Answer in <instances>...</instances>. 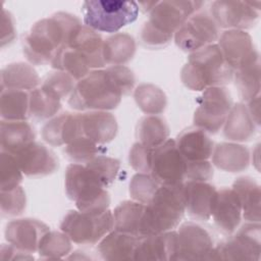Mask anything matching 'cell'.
I'll return each mask as SVG.
<instances>
[{
    "label": "cell",
    "instance_id": "1",
    "mask_svg": "<svg viewBox=\"0 0 261 261\" xmlns=\"http://www.w3.org/2000/svg\"><path fill=\"white\" fill-rule=\"evenodd\" d=\"M81 25L79 17L63 11L38 20L23 37L24 56L35 65L51 63Z\"/></svg>",
    "mask_w": 261,
    "mask_h": 261
},
{
    "label": "cell",
    "instance_id": "2",
    "mask_svg": "<svg viewBox=\"0 0 261 261\" xmlns=\"http://www.w3.org/2000/svg\"><path fill=\"white\" fill-rule=\"evenodd\" d=\"M112 66L92 70L82 80L77 81L69 95L68 104L71 108L81 111L115 109L125 89L120 83Z\"/></svg>",
    "mask_w": 261,
    "mask_h": 261
},
{
    "label": "cell",
    "instance_id": "3",
    "mask_svg": "<svg viewBox=\"0 0 261 261\" xmlns=\"http://www.w3.org/2000/svg\"><path fill=\"white\" fill-rule=\"evenodd\" d=\"M204 4L202 1H157L141 30L142 43L152 49L167 46L184 22Z\"/></svg>",
    "mask_w": 261,
    "mask_h": 261
},
{
    "label": "cell",
    "instance_id": "4",
    "mask_svg": "<svg viewBox=\"0 0 261 261\" xmlns=\"http://www.w3.org/2000/svg\"><path fill=\"white\" fill-rule=\"evenodd\" d=\"M233 69L226 63L217 44L190 53L180 72L182 84L192 91L224 87L233 79Z\"/></svg>",
    "mask_w": 261,
    "mask_h": 261
},
{
    "label": "cell",
    "instance_id": "5",
    "mask_svg": "<svg viewBox=\"0 0 261 261\" xmlns=\"http://www.w3.org/2000/svg\"><path fill=\"white\" fill-rule=\"evenodd\" d=\"M186 212L184 182L160 185L151 201L145 205L140 237H148L175 228Z\"/></svg>",
    "mask_w": 261,
    "mask_h": 261
},
{
    "label": "cell",
    "instance_id": "6",
    "mask_svg": "<svg viewBox=\"0 0 261 261\" xmlns=\"http://www.w3.org/2000/svg\"><path fill=\"white\" fill-rule=\"evenodd\" d=\"M65 192L77 210L102 212L108 210L110 197L99 178L85 165L71 163L65 171Z\"/></svg>",
    "mask_w": 261,
    "mask_h": 261
},
{
    "label": "cell",
    "instance_id": "7",
    "mask_svg": "<svg viewBox=\"0 0 261 261\" xmlns=\"http://www.w3.org/2000/svg\"><path fill=\"white\" fill-rule=\"evenodd\" d=\"M140 8L136 1L89 0L82 6L85 25L96 31L114 34L134 22Z\"/></svg>",
    "mask_w": 261,
    "mask_h": 261
},
{
    "label": "cell",
    "instance_id": "8",
    "mask_svg": "<svg viewBox=\"0 0 261 261\" xmlns=\"http://www.w3.org/2000/svg\"><path fill=\"white\" fill-rule=\"evenodd\" d=\"M60 229L71 242L79 245H95L113 229V213L70 210L62 219Z\"/></svg>",
    "mask_w": 261,
    "mask_h": 261
},
{
    "label": "cell",
    "instance_id": "9",
    "mask_svg": "<svg viewBox=\"0 0 261 261\" xmlns=\"http://www.w3.org/2000/svg\"><path fill=\"white\" fill-rule=\"evenodd\" d=\"M259 222L244 224L230 239L213 247L208 260L258 261L261 254Z\"/></svg>",
    "mask_w": 261,
    "mask_h": 261
},
{
    "label": "cell",
    "instance_id": "10",
    "mask_svg": "<svg viewBox=\"0 0 261 261\" xmlns=\"http://www.w3.org/2000/svg\"><path fill=\"white\" fill-rule=\"evenodd\" d=\"M231 107V96L225 87H210L198 99L194 125L207 134H216L223 126Z\"/></svg>",
    "mask_w": 261,
    "mask_h": 261
},
{
    "label": "cell",
    "instance_id": "11",
    "mask_svg": "<svg viewBox=\"0 0 261 261\" xmlns=\"http://www.w3.org/2000/svg\"><path fill=\"white\" fill-rule=\"evenodd\" d=\"M218 38L219 28L211 14L199 10L191 15L174 34L176 46L189 53L214 44Z\"/></svg>",
    "mask_w": 261,
    "mask_h": 261
},
{
    "label": "cell",
    "instance_id": "12",
    "mask_svg": "<svg viewBox=\"0 0 261 261\" xmlns=\"http://www.w3.org/2000/svg\"><path fill=\"white\" fill-rule=\"evenodd\" d=\"M186 170L187 160L179 153L175 140L168 139L154 148L150 174L161 185L185 182Z\"/></svg>",
    "mask_w": 261,
    "mask_h": 261
},
{
    "label": "cell",
    "instance_id": "13",
    "mask_svg": "<svg viewBox=\"0 0 261 261\" xmlns=\"http://www.w3.org/2000/svg\"><path fill=\"white\" fill-rule=\"evenodd\" d=\"M175 260H208L213 249L210 233L195 222H185L176 230Z\"/></svg>",
    "mask_w": 261,
    "mask_h": 261
},
{
    "label": "cell",
    "instance_id": "14",
    "mask_svg": "<svg viewBox=\"0 0 261 261\" xmlns=\"http://www.w3.org/2000/svg\"><path fill=\"white\" fill-rule=\"evenodd\" d=\"M210 14L218 28L245 31L255 25L259 11L249 1L217 0L212 2Z\"/></svg>",
    "mask_w": 261,
    "mask_h": 261
},
{
    "label": "cell",
    "instance_id": "15",
    "mask_svg": "<svg viewBox=\"0 0 261 261\" xmlns=\"http://www.w3.org/2000/svg\"><path fill=\"white\" fill-rule=\"evenodd\" d=\"M226 63L234 70L243 65L260 59L251 36L241 30L224 31L217 43Z\"/></svg>",
    "mask_w": 261,
    "mask_h": 261
},
{
    "label": "cell",
    "instance_id": "16",
    "mask_svg": "<svg viewBox=\"0 0 261 261\" xmlns=\"http://www.w3.org/2000/svg\"><path fill=\"white\" fill-rule=\"evenodd\" d=\"M49 230V226L38 219L19 218L7 223L5 239L17 249L34 254L38 252L41 240Z\"/></svg>",
    "mask_w": 261,
    "mask_h": 261
},
{
    "label": "cell",
    "instance_id": "17",
    "mask_svg": "<svg viewBox=\"0 0 261 261\" xmlns=\"http://www.w3.org/2000/svg\"><path fill=\"white\" fill-rule=\"evenodd\" d=\"M14 156L22 173L27 176H46L53 173L59 166L54 152L37 142H33Z\"/></svg>",
    "mask_w": 261,
    "mask_h": 261
},
{
    "label": "cell",
    "instance_id": "18",
    "mask_svg": "<svg viewBox=\"0 0 261 261\" xmlns=\"http://www.w3.org/2000/svg\"><path fill=\"white\" fill-rule=\"evenodd\" d=\"M185 206L188 214L199 220L212 217L217 190L208 181L187 180L184 182Z\"/></svg>",
    "mask_w": 261,
    "mask_h": 261
},
{
    "label": "cell",
    "instance_id": "19",
    "mask_svg": "<svg viewBox=\"0 0 261 261\" xmlns=\"http://www.w3.org/2000/svg\"><path fill=\"white\" fill-rule=\"evenodd\" d=\"M81 137L105 145L111 142L118 129L116 118L108 111L92 110L84 113H77Z\"/></svg>",
    "mask_w": 261,
    "mask_h": 261
},
{
    "label": "cell",
    "instance_id": "20",
    "mask_svg": "<svg viewBox=\"0 0 261 261\" xmlns=\"http://www.w3.org/2000/svg\"><path fill=\"white\" fill-rule=\"evenodd\" d=\"M176 231L169 230L141 238L134 260L169 261L175 260Z\"/></svg>",
    "mask_w": 261,
    "mask_h": 261
},
{
    "label": "cell",
    "instance_id": "21",
    "mask_svg": "<svg viewBox=\"0 0 261 261\" xmlns=\"http://www.w3.org/2000/svg\"><path fill=\"white\" fill-rule=\"evenodd\" d=\"M215 225L224 233H232L242 219V207L232 189L217 191L216 201L212 212Z\"/></svg>",
    "mask_w": 261,
    "mask_h": 261
},
{
    "label": "cell",
    "instance_id": "22",
    "mask_svg": "<svg viewBox=\"0 0 261 261\" xmlns=\"http://www.w3.org/2000/svg\"><path fill=\"white\" fill-rule=\"evenodd\" d=\"M43 140L55 147L67 145L81 137L77 113L64 112L52 117L42 128Z\"/></svg>",
    "mask_w": 261,
    "mask_h": 261
},
{
    "label": "cell",
    "instance_id": "23",
    "mask_svg": "<svg viewBox=\"0 0 261 261\" xmlns=\"http://www.w3.org/2000/svg\"><path fill=\"white\" fill-rule=\"evenodd\" d=\"M103 43L101 35L82 24L71 36L66 46H69L80 52L89 62L91 68L101 69L106 64L103 59Z\"/></svg>",
    "mask_w": 261,
    "mask_h": 261
},
{
    "label": "cell",
    "instance_id": "24",
    "mask_svg": "<svg viewBox=\"0 0 261 261\" xmlns=\"http://www.w3.org/2000/svg\"><path fill=\"white\" fill-rule=\"evenodd\" d=\"M179 153L187 161H205L212 156L214 144L206 132L198 128H188L175 140Z\"/></svg>",
    "mask_w": 261,
    "mask_h": 261
},
{
    "label": "cell",
    "instance_id": "25",
    "mask_svg": "<svg viewBox=\"0 0 261 261\" xmlns=\"http://www.w3.org/2000/svg\"><path fill=\"white\" fill-rule=\"evenodd\" d=\"M141 238L112 229L99 243L98 253L104 260H134Z\"/></svg>",
    "mask_w": 261,
    "mask_h": 261
},
{
    "label": "cell",
    "instance_id": "26",
    "mask_svg": "<svg viewBox=\"0 0 261 261\" xmlns=\"http://www.w3.org/2000/svg\"><path fill=\"white\" fill-rule=\"evenodd\" d=\"M242 207V216L248 222H260L261 190L259 184L250 176L237 178L232 188Z\"/></svg>",
    "mask_w": 261,
    "mask_h": 261
},
{
    "label": "cell",
    "instance_id": "27",
    "mask_svg": "<svg viewBox=\"0 0 261 261\" xmlns=\"http://www.w3.org/2000/svg\"><path fill=\"white\" fill-rule=\"evenodd\" d=\"M36 134L32 125L27 121L1 120L0 123V146L1 151L16 154L33 142Z\"/></svg>",
    "mask_w": 261,
    "mask_h": 261
},
{
    "label": "cell",
    "instance_id": "28",
    "mask_svg": "<svg viewBox=\"0 0 261 261\" xmlns=\"http://www.w3.org/2000/svg\"><path fill=\"white\" fill-rule=\"evenodd\" d=\"M212 163L218 169L227 172H240L248 168L249 150L238 143L217 144L212 153Z\"/></svg>",
    "mask_w": 261,
    "mask_h": 261
},
{
    "label": "cell",
    "instance_id": "29",
    "mask_svg": "<svg viewBox=\"0 0 261 261\" xmlns=\"http://www.w3.org/2000/svg\"><path fill=\"white\" fill-rule=\"evenodd\" d=\"M1 90H20L31 92L40 85L36 69L24 62L7 64L0 72Z\"/></svg>",
    "mask_w": 261,
    "mask_h": 261
},
{
    "label": "cell",
    "instance_id": "30",
    "mask_svg": "<svg viewBox=\"0 0 261 261\" xmlns=\"http://www.w3.org/2000/svg\"><path fill=\"white\" fill-rule=\"evenodd\" d=\"M256 124L253 121L248 108L243 103L232 105L223 124V135L233 142H247L253 138L256 132Z\"/></svg>",
    "mask_w": 261,
    "mask_h": 261
},
{
    "label": "cell",
    "instance_id": "31",
    "mask_svg": "<svg viewBox=\"0 0 261 261\" xmlns=\"http://www.w3.org/2000/svg\"><path fill=\"white\" fill-rule=\"evenodd\" d=\"M136 53V41L126 33H116L104 40L103 59L106 65H124Z\"/></svg>",
    "mask_w": 261,
    "mask_h": 261
},
{
    "label": "cell",
    "instance_id": "32",
    "mask_svg": "<svg viewBox=\"0 0 261 261\" xmlns=\"http://www.w3.org/2000/svg\"><path fill=\"white\" fill-rule=\"evenodd\" d=\"M1 120L23 121L30 117V92L20 90H1Z\"/></svg>",
    "mask_w": 261,
    "mask_h": 261
},
{
    "label": "cell",
    "instance_id": "33",
    "mask_svg": "<svg viewBox=\"0 0 261 261\" xmlns=\"http://www.w3.org/2000/svg\"><path fill=\"white\" fill-rule=\"evenodd\" d=\"M145 204L135 200L123 201L115 207L113 213V229L140 237V225Z\"/></svg>",
    "mask_w": 261,
    "mask_h": 261
},
{
    "label": "cell",
    "instance_id": "34",
    "mask_svg": "<svg viewBox=\"0 0 261 261\" xmlns=\"http://www.w3.org/2000/svg\"><path fill=\"white\" fill-rule=\"evenodd\" d=\"M169 127L165 119L158 115H146L137 125L139 143L148 147H158L168 140Z\"/></svg>",
    "mask_w": 261,
    "mask_h": 261
},
{
    "label": "cell",
    "instance_id": "35",
    "mask_svg": "<svg viewBox=\"0 0 261 261\" xmlns=\"http://www.w3.org/2000/svg\"><path fill=\"white\" fill-rule=\"evenodd\" d=\"M236 86L241 98L249 102L260 93V59L238 68L233 72Z\"/></svg>",
    "mask_w": 261,
    "mask_h": 261
},
{
    "label": "cell",
    "instance_id": "36",
    "mask_svg": "<svg viewBox=\"0 0 261 261\" xmlns=\"http://www.w3.org/2000/svg\"><path fill=\"white\" fill-rule=\"evenodd\" d=\"M138 107L148 115L162 113L167 105L166 95L162 89L153 84H141L134 91Z\"/></svg>",
    "mask_w": 261,
    "mask_h": 261
},
{
    "label": "cell",
    "instance_id": "37",
    "mask_svg": "<svg viewBox=\"0 0 261 261\" xmlns=\"http://www.w3.org/2000/svg\"><path fill=\"white\" fill-rule=\"evenodd\" d=\"M61 109V101L41 87L30 92V116L38 119H51Z\"/></svg>",
    "mask_w": 261,
    "mask_h": 261
},
{
    "label": "cell",
    "instance_id": "38",
    "mask_svg": "<svg viewBox=\"0 0 261 261\" xmlns=\"http://www.w3.org/2000/svg\"><path fill=\"white\" fill-rule=\"evenodd\" d=\"M71 240L66 233L56 230H49L41 240L38 254L41 259H61L71 251Z\"/></svg>",
    "mask_w": 261,
    "mask_h": 261
},
{
    "label": "cell",
    "instance_id": "39",
    "mask_svg": "<svg viewBox=\"0 0 261 261\" xmlns=\"http://www.w3.org/2000/svg\"><path fill=\"white\" fill-rule=\"evenodd\" d=\"M66 156L74 163H87L93 158L103 155L106 149L88 138L79 137L66 145L64 150Z\"/></svg>",
    "mask_w": 261,
    "mask_h": 261
},
{
    "label": "cell",
    "instance_id": "40",
    "mask_svg": "<svg viewBox=\"0 0 261 261\" xmlns=\"http://www.w3.org/2000/svg\"><path fill=\"white\" fill-rule=\"evenodd\" d=\"M22 171L13 154L0 152V191H7L19 186Z\"/></svg>",
    "mask_w": 261,
    "mask_h": 261
},
{
    "label": "cell",
    "instance_id": "41",
    "mask_svg": "<svg viewBox=\"0 0 261 261\" xmlns=\"http://www.w3.org/2000/svg\"><path fill=\"white\" fill-rule=\"evenodd\" d=\"M160 185L150 173L138 172L129 181V195L133 200L146 205L151 201Z\"/></svg>",
    "mask_w": 261,
    "mask_h": 261
},
{
    "label": "cell",
    "instance_id": "42",
    "mask_svg": "<svg viewBox=\"0 0 261 261\" xmlns=\"http://www.w3.org/2000/svg\"><path fill=\"white\" fill-rule=\"evenodd\" d=\"M76 81L68 73L56 70L48 73L41 84V88L60 101L71 94Z\"/></svg>",
    "mask_w": 261,
    "mask_h": 261
},
{
    "label": "cell",
    "instance_id": "43",
    "mask_svg": "<svg viewBox=\"0 0 261 261\" xmlns=\"http://www.w3.org/2000/svg\"><path fill=\"white\" fill-rule=\"evenodd\" d=\"M85 165L99 178L105 188L109 187L115 180L120 168L119 160L104 154L93 158L85 163Z\"/></svg>",
    "mask_w": 261,
    "mask_h": 261
},
{
    "label": "cell",
    "instance_id": "44",
    "mask_svg": "<svg viewBox=\"0 0 261 261\" xmlns=\"http://www.w3.org/2000/svg\"><path fill=\"white\" fill-rule=\"evenodd\" d=\"M27 205V197L22 187L18 186L7 191H0L1 214L5 217L20 215Z\"/></svg>",
    "mask_w": 261,
    "mask_h": 261
},
{
    "label": "cell",
    "instance_id": "45",
    "mask_svg": "<svg viewBox=\"0 0 261 261\" xmlns=\"http://www.w3.org/2000/svg\"><path fill=\"white\" fill-rule=\"evenodd\" d=\"M154 148L145 146L139 142L135 143L129 151V164L138 172L150 173Z\"/></svg>",
    "mask_w": 261,
    "mask_h": 261
},
{
    "label": "cell",
    "instance_id": "46",
    "mask_svg": "<svg viewBox=\"0 0 261 261\" xmlns=\"http://www.w3.org/2000/svg\"><path fill=\"white\" fill-rule=\"evenodd\" d=\"M213 177V167L208 161H187L186 179L197 181H208Z\"/></svg>",
    "mask_w": 261,
    "mask_h": 261
},
{
    "label": "cell",
    "instance_id": "47",
    "mask_svg": "<svg viewBox=\"0 0 261 261\" xmlns=\"http://www.w3.org/2000/svg\"><path fill=\"white\" fill-rule=\"evenodd\" d=\"M14 19L11 13L5 9L1 12V47L10 44L15 39Z\"/></svg>",
    "mask_w": 261,
    "mask_h": 261
},
{
    "label": "cell",
    "instance_id": "48",
    "mask_svg": "<svg viewBox=\"0 0 261 261\" xmlns=\"http://www.w3.org/2000/svg\"><path fill=\"white\" fill-rule=\"evenodd\" d=\"M0 259L1 260H32L34 256L27 252H23L16 247L8 243V245L3 244L0 248Z\"/></svg>",
    "mask_w": 261,
    "mask_h": 261
},
{
    "label": "cell",
    "instance_id": "49",
    "mask_svg": "<svg viewBox=\"0 0 261 261\" xmlns=\"http://www.w3.org/2000/svg\"><path fill=\"white\" fill-rule=\"evenodd\" d=\"M247 108L256 126H259L260 125V95L250 100L248 102Z\"/></svg>",
    "mask_w": 261,
    "mask_h": 261
}]
</instances>
